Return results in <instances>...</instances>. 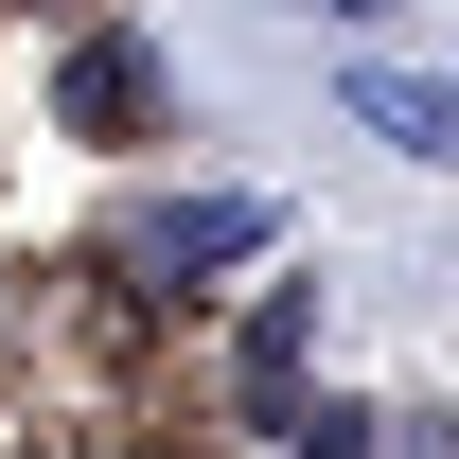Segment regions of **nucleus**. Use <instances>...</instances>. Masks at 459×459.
I'll return each instance as SVG.
<instances>
[{"label": "nucleus", "mask_w": 459, "mask_h": 459, "mask_svg": "<svg viewBox=\"0 0 459 459\" xmlns=\"http://www.w3.org/2000/svg\"><path fill=\"white\" fill-rule=\"evenodd\" d=\"M353 124L389 160H459V89H424V71H353Z\"/></svg>", "instance_id": "nucleus-1"}, {"label": "nucleus", "mask_w": 459, "mask_h": 459, "mask_svg": "<svg viewBox=\"0 0 459 459\" xmlns=\"http://www.w3.org/2000/svg\"><path fill=\"white\" fill-rule=\"evenodd\" d=\"M230 247H265V212H247V195H195V212L142 230V265H160V283H177V265H230Z\"/></svg>", "instance_id": "nucleus-2"}, {"label": "nucleus", "mask_w": 459, "mask_h": 459, "mask_svg": "<svg viewBox=\"0 0 459 459\" xmlns=\"http://www.w3.org/2000/svg\"><path fill=\"white\" fill-rule=\"evenodd\" d=\"M71 124H89V142H124V124H142V54H124V36H89V54H71Z\"/></svg>", "instance_id": "nucleus-3"}, {"label": "nucleus", "mask_w": 459, "mask_h": 459, "mask_svg": "<svg viewBox=\"0 0 459 459\" xmlns=\"http://www.w3.org/2000/svg\"><path fill=\"white\" fill-rule=\"evenodd\" d=\"M318 18H371V0H318Z\"/></svg>", "instance_id": "nucleus-4"}]
</instances>
